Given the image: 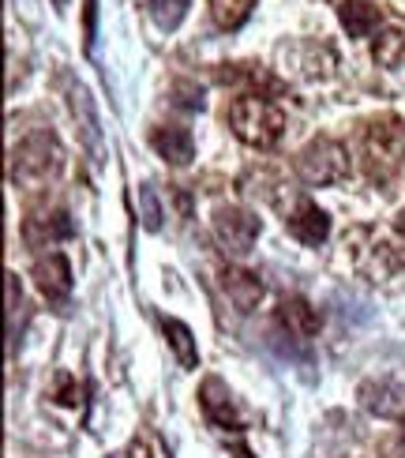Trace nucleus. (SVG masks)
Here are the masks:
<instances>
[{"label":"nucleus","mask_w":405,"mask_h":458,"mask_svg":"<svg viewBox=\"0 0 405 458\" xmlns=\"http://www.w3.org/2000/svg\"><path fill=\"white\" fill-rule=\"evenodd\" d=\"M278 327H282L285 335L308 342V338L319 335L323 316H319V309H312V304H308L304 297H285V301L278 304Z\"/></svg>","instance_id":"nucleus-9"},{"label":"nucleus","mask_w":405,"mask_h":458,"mask_svg":"<svg viewBox=\"0 0 405 458\" xmlns=\"http://www.w3.org/2000/svg\"><path fill=\"white\" fill-rule=\"evenodd\" d=\"M139 203H143V225L158 229L162 225V203L154 196V184H139Z\"/></svg>","instance_id":"nucleus-18"},{"label":"nucleus","mask_w":405,"mask_h":458,"mask_svg":"<svg viewBox=\"0 0 405 458\" xmlns=\"http://www.w3.org/2000/svg\"><path fill=\"white\" fill-rule=\"evenodd\" d=\"M360 158L372 181H391L405 165V121L394 113L368 121L360 140Z\"/></svg>","instance_id":"nucleus-2"},{"label":"nucleus","mask_w":405,"mask_h":458,"mask_svg":"<svg viewBox=\"0 0 405 458\" xmlns=\"http://www.w3.org/2000/svg\"><path fill=\"white\" fill-rule=\"evenodd\" d=\"M19 304H23V293H19V278L8 275V335L15 338V312H19Z\"/></svg>","instance_id":"nucleus-20"},{"label":"nucleus","mask_w":405,"mask_h":458,"mask_svg":"<svg viewBox=\"0 0 405 458\" xmlns=\"http://www.w3.org/2000/svg\"><path fill=\"white\" fill-rule=\"evenodd\" d=\"M222 290H225V297L233 301L240 312H252L256 304L263 301V282H259V275L244 271V267H225V271H222Z\"/></svg>","instance_id":"nucleus-11"},{"label":"nucleus","mask_w":405,"mask_h":458,"mask_svg":"<svg viewBox=\"0 0 405 458\" xmlns=\"http://www.w3.org/2000/svg\"><path fill=\"white\" fill-rule=\"evenodd\" d=\"M150 147L158 150V155L169 162V165H188L196 158V140H191V131L181 128V124H162L150 131Z\"/></svg>","instance_id":"nucleus-10"},{"label":"nucleus","mask_w":405,"mask_h":458,"mask_svg":"<svg viewBox=\"0 0 405 458\" xmlns=\"http://www.w3.org/2000/svg\"><path fill=\"white\" fill-rule=\"evenodd\" d=\"M162 331H165L169 350L177 353L181 369H199V346H196V335L188 331V323H181V319L165 316V319H162Z\"/></svg>","instance_id":"nucleus-13"},{"label":"nucleus","mask_w":405,"mask_h":458,"mask_svg":"<svg viewBox=\"0 0 405 458\" xmlns=\"http://www.w3.org/2000/svg\"><path fill=\"white\" fill-rule=\"evenodd\" d=\"M94 38H98V0H87V30H83L87 49H94Z\"/></svg>","instance_id":"nucleus-21"},{"label":"nucleus","mask_w":405,"mask_h":458,"mask_svg":"<svg viewBox=\"0 0 405 458\" xmlns=\"http://www.w3.org/2000/svg\"><path fill=\"white\" fill-rule=\"evenodd\" d=\"M297 177L308 188L338 184L350 177V155H345V147L338 140H312L297 155Z\"/></svg>","instance_id":"nucleus-4"},{"label":"nucleus","mask_w":405,"mask_h":458,"mask_svg":"<svg viewBox=\"0 0 405 458\" xmlns=\"http://www.w3.org/2000/svg\"><path fill=\"white\" fill-rule=\"evenodd\" d=\"M64 165V150L49 131H34L12 150V184L19 188H42Z\"/></svg>","instance_id":"nucleus-3"},{"label":"nucleus","mask_w":405,"mask_h":458,"mask_svg":"<svg viewBox=\"0 0 405 458\" xmlns=\"http://www.w3.org/2000/svg\"><path fill=\"white\" fill-rule=\"evenodd\" d=\"M285 229H289V233H293L300 244L319 248V244L326 241V233H331V218H326V211H319V203H312L308 196H300V199L285 211Z\"/></svg>","instance_id":"nucleus-7"},{"label":"nucleus","mask_w":405,"mask_h":458,"mask_svg":"<svg viewBox=\"0 0 405 458\" xmlns=\"http://www.w3.org/2000/svg\"><path fill=\"white\" fill-rule=\"evenodd\" d=\"M199 406L207 413V421L215 425L218 432H244V417L237 413L233 391H229L218 376H207L199 387Z\"/></svg>","instance_id":"nucleus-6"},{"label":"nucleus","mask_w":405,"mask_h":458,"mask_svg":"<svg viewBox=\"0 0 405 458\" xmlns=\"http://www.w3.org/2000/svg\"><path fill=\"white\" fill-rule=\"evenodd\" d=\"M215 237L222 241L225 252L248 256L252 244L259 241V218L252 211H244L237 203H222L215 211Z\"/></svg>","instance_id":"nucleus-5"},{"label":"nucleus","mask_w":405,"mask_h":458,"mask_svg":"<svg viewBox=\"0 0 405 458\" xmlns=\"http://www.w3.org/2000/svg\"><path fill=\"white\" fill-rule=\"evenodd\" d=\"M401 49H405V38L398 30H387L383 34V42H375V61L379 64H394Z\"/></svg>","instance_id":"nucleus-19"},{"label":"nucleus","mask_w":405,"mask_h":458,"mask_svg":"<svg viewBox=\"0 0 405 458\" xmlns=\"http://www.w3.org/2000/svg\"><path fill=\"white\" fill-rule=\"evenodd\" d=\"M124 458H169V447L162 444L158 432H139L135 440L128 444Z\"/></svg>","instance_id":"nucleus-17"},{"label":"nucleus","mask_w":405,"mask_h":458,"mask_svg":"<svg viewBox=\"0 0 405 458\" xmlns=\"http://www.w3.org/2000/svg\"><path fill=\"white\" fill-rule=\"evenodd\" d=\"M191 8V0H147V12L150 19L158 23L162 30H177L184 23V15Z\"/></svg>","instance_id":"nucleus-16"},{"label":"nucleus","mask_w":405,"mask_h":458,"mask_svg":"<svg viewBox=\"0 0 405 458\" xmlns=\"http://www.w3.org/2000/svg\"><path fill=\"white\" fill-rule=\"evenodd\" d=\"M383 23V15L375 4H368V0H345L342 4V27L350 30L353 38H368L375 34Z\"/></svg>","instance_id":"nucleus-14"},{"label":"nucleus","mask_w":405,"mask_h":458,"mask_svg":"<svg viewBox=\"0 0 405 458\" xmlns=\"http://www.w3.org/2000/svg\"><path fill=\"white\" fill-rule=\"evenodd\" d=\"M229 128L233 136L256 150H270L278 147L282 131H285V113L263 98V94H240V98L229 106Z\"/></svg>","instance_id":"nucleus-1"},{"label":"nucleus","mask_w":405,"mask_h":458,"mask_svg":"<svg viewBox=\"0 0 405 458\" xmlns=\"http://www.w3.org/2000/svg\"><path fill=\"white\" fill-rule=\"evenodd\" d=\"M34 282L49 301H64L72 293V263L64 252H46L34 259Z\"/></svg>","instance_id":"nucleus-8"},{"label":"nucleus","mask_w":405,"mask_h":458,"mask_svg":"<svg viewBox=\"0 0 405 458\" xmlns=\"http://www.w3.org/2000/svg\"><path fill=\"white\" fill-rule=\"evenodd\" d=\"M252 8H256V0H210V19L222 30H240L248 23V15H252Z\"/></svg>","instance_id":"nucleus-15"},{"label":"nucleus","mask_w":405,"mask_h":458,"mask_svg":"<svg viewBox=\"0 0 405 458\" xmlns=\"http://www.w3.org/2000/svg\"><path fill=\"white\" fill-rule=\"evenodd\" d=\"M75 233V225L68 218V211H53V215H42V218H27L23 225V241L30 248H46V244H56V241H68Z\"/></svg>","instance_id":"nucleus-12"},{"label":"nucleus","mask_w":405,"mask_h":458,"mask_svg":"<svg viewBox=\"0 0 405 458\" xmlns=\"http://www.w3.org/2000/svg\"><path fill=\"white\" fill-rule=\"evenodd\" d=\"M394 229H398V233L405 237V211H398V218H394Z\"/></svg>","instance_id":"nucleus-22"},{"label":"nucleus","mask_w":405,"mask_h":458,"mask_svg":"<svg viewBox=\"0 0 405 458\" xmlns=\"http://www.w3.org/2000/svg\"><path fill=\"white\" fill-rule=\"evenodd\" d=\"M401 428H405V413H401Z\"/></svg>","instance_id":"nucleus-24"},{"label":"nucleus","mask_w":405,"mask_h":458,"mask_svg":"<svg viewBox=\"0 0 405 458\" xmlns=\"http://www.w3.org/2000/svg\"><path fill=\"white\" fill-rule=\"evenodd\" d=\"M53 4H56V12H64V8H68V0H53Z\"/></svg>","instance_id":"nucleus-23"}]
</instances>
